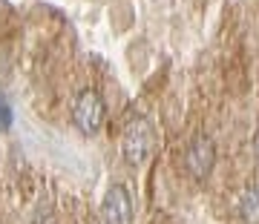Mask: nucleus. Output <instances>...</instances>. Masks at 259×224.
Wrapping results in <instances>:
<instances>
[{"instance_id":"3","label":"nucleus","mask_w":259,"mask_h":224,"mask_svg":"<svg viewBox=\"0 0 259 224\" xmlns=\"http://www.w3.org/2000/svg\"><path fill=\"white\" fill-rule=\"evenodd\" d=\"M185 167L193 178H207L216 167V144L207 135H196L190 144H187L185 152Z\"/></svg>"},{"instance_id":"1","label":"nucleus","mask_w":259,"mask_h":224,"mask_svg":"<svg viewBox=\"0 0 259 224\" xmlns=\"http://www.w3.org/2000/svg\"><path fill=\"white\" fill-rule=\"evenodd\" d=\"M104 118H107L104 98L95 92V89H83V92L75 98V106H72L75 127H78L83 135H95V132L104 127Z\"/></svg>"},{"instance_id":"6","label":"nucleus","mask_w":259,"mask_h":224,"mask_svg":"<svg viewBox=\"0 0 259 224\" xmlns=\"http://www.w3.org/2000/svg\"><path fill=\"white\" fill-rule=\"evenodd\" d=\"M32 224H52V207H49V201H40V207H37L35 221Z\"/></svg>"},{"instance_id":"5","label":"nucleus","mask_w":259,"mask_h":224,"mask_svg":"<svg viewBox=\"0 0 259 224\" xmlns=\"http://www.w3.org/2000/svg\"><path fill=\"white\" fill-rule=\"evenodd\" d=\"M239 213H242V218H245V221L259 224V184H250L248 190L242 193Z\"/></svg>"},{"instance_id":"8","label":"nucleus","mask_w":259,"mask_h":224,"mask_svg":"<svg viewBox=\"0 0 259 224\" xmlns=\"http://www.w3.org/2000/svg\"><path fill=\"white\" fill-rule=\"evenodd\" d=\"M253 149H256V164H259V130H256V135H253Z\"/></svg>"},{"instance_id":"2","label":"nucleus","mask_w":259,"mask_h":224,"mask_svg":"<svg viewBox=\"0 0 259 224\" xmlns=\"http://www.w3.org/2000/svg\"><path fill=\"white\" fill-rule=\"evenodd\" d=\"M150 149H153V127H150L144 118L139 121H133L124 132V141H121V155L127 164L133 167H141L144 161H147Z\"/></svg>"},{"instance_id":"4","label":"nucleus","mask_w":259,"mask_h":224,"mask_svg":"<svg viewBox=\"0 0 259 224\" xmlns=\"http://www.w3.org/2000/svg\"><path fill=\"white\" fill-rule=\"evenodd\" d=\"M101 218L104 224H133V198L124 184L110 187V193L104 196Z\"/></svg>"},{"instance_id":"7","label":"nucleus","mask_w":259,"mask_h":224,"mask_svg":"<svg viewBox=\"0 0 259 224\" xmlns=\"http://www.w3.org/2000/svg\"><path fill=\"white\" fill-rule=\"evenodd\" d=\"M0 127H3V130L12 127V109H9V103H6L3 95H0Z\"/></svg>"}]
</instances>
